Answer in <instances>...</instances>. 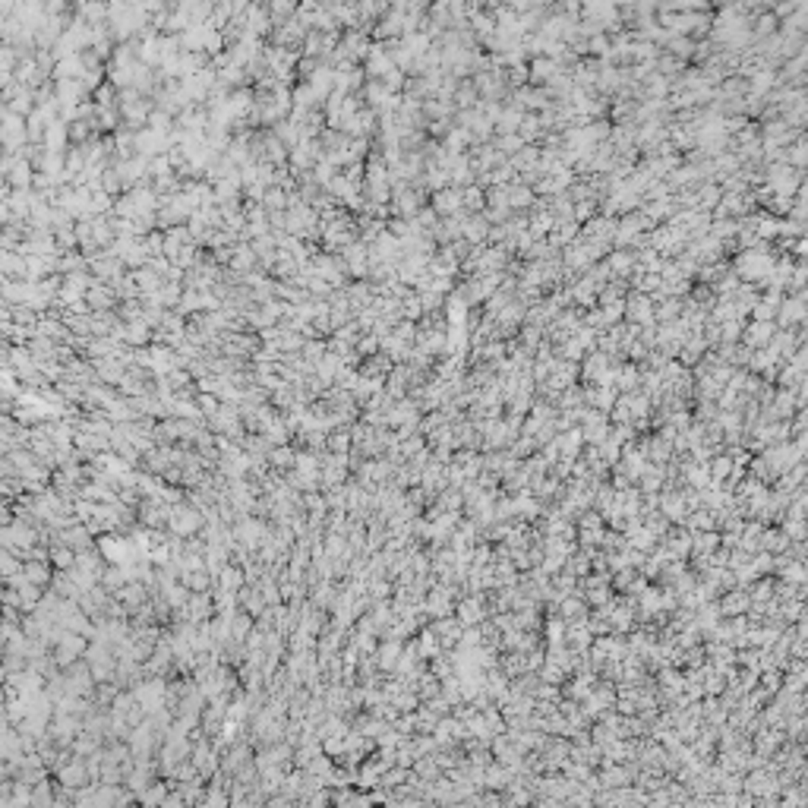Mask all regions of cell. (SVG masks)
Returning a JSON list of instances; mask_svg holds the SVG:
<instances>
[{"label":"cell","mask_w":808,"mask_h":808,"mask_svg":"<svg viewBox=\"0 0 808 808\" xmlns=\"http://www.w3.org/2000/svg\"><path fill=\"white\" fill-rule=\"evenodd\" d=\"M354 449V436H351V427H338L329 433V452H335V455H347V452Z\"/></svg>","instance_id":"277c9868"},{"label":"cell","mask_w":808,"mask_h":808,"mask_svg":"<svg viewBox=\"0 0 808 808\" xmlns=\"http://www.w3.org/2000/svg\"><path fill=\"white\" fill-rule=\"evenodd\" d=\"M54 805H57V796H54L51 777H48L41 783H35V789H32V808H54Z\"/></svg>","instance_id":"3957f363"},{"label":"cell","mask_w":808,"mask_h":808,"mask_svg":"<svg viewBox=\"0 0 808 808\" xmlns=\"http://www.w3.org/2000/svg\"><path fill=\"white\" fill-rule=\"evenodd\" d=\"M269 464H272V471H281V474H287L294 467V461H297V452H294V445H272L269 449Z\"/></svg>","instance_id":"7a4b0ae2"},{"label":"cell","mask_w":808,"mask_h":808,"mask_svg":"<svg viewBox=\"0 0 808 808\" xmlns=\"http://www.w3.org/2000/svg\"><path fill=\"white\" fill-rule=\"evenodd\" d=\"M455 616L458 622H461L464 629H471V625H480V619H483V609H480V597H464L455 603Z\"/></svg>","instance_id":"6da1fadb"},{"label":"cell","mask_w":808,"mask_h":808,"mask_svg":"<svg viewBox=\"0 0 808 808\" xmlns=\"http://www.w3.org/2000/svg\"><path fill=\"white\" fill-rule=\"evenodd\" d=\"M48 559H51L54 569H73L76 565V549H70L67 543H54Z\"/></svg>","instance_id":"5b68a950"}]
</instances>
